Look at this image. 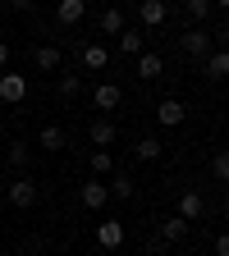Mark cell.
Returning <instances> with one entry per match:
<instances>
[{
	"mask_svg": "<svg viewBox=\"0 0 229 256\" xmlns=\"http://www.w3.org/2000/svg\"><path fill=\"white\" fill-rule=\"evenodd\" d=\"M96 242H101L106 252H115L124 242V224L119 220H101V224H96Z\"/></svg>",
	"mask_w": 229,
	"mask_h": 256,
	"instance_id": "277c9868",
	"label": "cell"
},
{
	"mask_svg": "<svg viewBox=\"0 0 229 256\" xmlns=\"http://www.w3.org/2000/svg\"><path fill=\"white\" fill-rule=\"evenodd\" d=\"M179 42H183V50H188L192 60H206V55L215 50V42H211V32H206V28H188Z\"/></svg>",
	"mask_w": 229,
	"mask_h": 256,
	"instance_id": "6da1fadb",
	"label": "cell"
},
{
	"mask_svg": "<svg viewBox=\"0 0 229 256\" xmlns=\"http://www.w3.org/2000/svg\"><path fill=\"white\" fill-rule=\"evenodd\" d=\"M160 238H170V242H179V238H188V224H183L179 215H170L165 224H160Z\"/></svg>",
	"mask_w": 229,
	"mask_h": 256,
	"instance_id": "d6986e66",
	"label": "cell"
},
{
	"mask_svg": "<svg viewBox=\"0 0 229 256\" xmlns=\"http://www.w3.org/2000/svg\"><path fill=\"white\" fill-rule=\"evenodd\" d=\"M183 224H192V220H202L206 215V197H202V192L197 188H192V192H183V197H179V210H174Z\"/></svg>",
	"mask_w": 229,
	"mask_h": 256,
	"instance_id": "7a4b0ae2",
	"label": "cell"
},
{
	"mask_svg": "<svg viewBox=\"0 0 229 256\" xmlns=\"http://www.w3.org/2000/svg\"><path fill=\"white\" fill-rule=\"evenodd\" d=\"M206 74L220 82V78H229V50H211L206 55Z\"/></svg>",
	"mask_w": 229,
	"mask_h": 256,
	"instance_id": "7c38bea8",
	"label": "cell"
},
{
	"mask_svg": "<svg viewBox=\"0 0 229 256\" xmlns=\"http://www.w3.org/2000/svg\"><path fill=\"white\" fill-rule=\"evenodd\" d=\"M101 32L119 37V32H124V10H101Z\"/></svg>",
	"mask_w": 229,
	"mask_h": 256,
	"instance_id": "e0dca14e",
	"label": "cell"
},
{
	"mask_svg": "<svg viewBox=\"0 0 229 256\" xmlns=\"http://www.w3.org/2000/svg\"><path fill=\"white\" fill-rule=\"evenodd\" d=\"M206 14H211V5H206V0H188V18H197V23H202Z\"/></svg>",
	"mask_w": 229,
	"mask_h": 256,
	"instance_id": "484cf974",
	"label": "cell"
},
{
	"mask_svg": "<svg viewBox=\"0 0 229 256\" xmlns=\"http://www.w3.org/2000/svg\"><path fill=\"white\" fill-rule=\"evenodd\" d=\"M215 256H229V234H220V238H215Z\"/></svg>",
	"mask_w": 229,
	"mask_h": 256,
	"instance_id": "83f0119b",
	"label": "cell"
},
{
	"mask_svg": "<svg viewBox=\"0 0 229 256\" xmlns=\"http://www.w3.org/2000/svg\"><path fill=\"white\" fill-rule=\"evenodd\" d=\"M10 165H28V142H10Z\"/></svg>",
	"mask_w": 229,
	"mask_h": 256,
	"instance_id": "d4e9b609",
	"label": "cell"
},
{
	"mask_svg": "<svg viewBox=\"0 0 229 256\" xmlns=\"http://www.w3.org/2000/svg\"><path fill=\"white\" fill-rule=\"evenodd\" d=\"M224 215H229V197H224Z\"/></svg>",
	"mask_w": 229,
	"mask_h": 256,
	"instance_id": "f546056e",
	"label": "cell"
},
{
	"mask_svg": "<svg viewBox=\"0 0 229 256\" xmlns=\"http://www.w3.org/2000/svg\"><path fill=\"white\" fill-rule=\"evenodd\" d=\"M83 14H87V5H83V0H60V5H55V18H60L64 28H74Z\"/></svg>",
	"mask_w": 229,
	"mask_h": 256,
	"instance_id": "9c48e42d",
	"label": "cell"
},
{
	"mask_svg": "<svg viewBox=\"0 0 229 256\" xmlns=\"http://www.w3.org/2000/svg\"><path fill=\"white\" fill-rule=\"evenodd\" d=\"M119 50H124V55H138V50H142V32H138V28L119 32Z\"/></svg>",
	"mask_w": 229,
	"mask_h": 256,
	"instance_id": "ffe728a7",
	"label": "cell"
},
{
	"mask_svg": "<svg viewBox=\"0 0 229 256\" xmlns=\"http://www.w3.org/2000/svg\"><path fill=\"white\" fill-rule=\"evenodd\" d=\"M32 64H37V69H60V50L55 46H37V50H32Z\"/></svg>",
	"mask_w": 229,
	"mask_h": 256,
	"instance_id": "5bb4252c",
	"label": "cell"
},
{
	"mask_svg": "<svg viewBox=\"0 0 229 256\" xmlns=\"http://www.w3.org/2000/svg\"><path fill=\"white\" fill-rule=\"evenodd\" d=\"M10 202H14V206H32V202H37V183L14 178V183H10Z\"/></svg>",
	"mask_w": 229,
	"mask_h": 256,
	"instance_id": "30bf717a",
	"label": "cell"
},
{
	"mask_svg": "<svg viewBox=\"0 0 229 256\" xmlns=\"http://www.w3.org/2000/svg\"><path fill=\"white\" fill-rule=\"evenodd\" d=\"M42 146H46V151H64V146H69V138H64V128L46 124V128H42Z\"/></svg>",
	"mask_w": 229,
	"mask_h": 256,
	"instance_id": "9a60e30c",
	"label": "cell"
},
{
	"mask_svg": "<svg viewBox=\"0 0 229 256\" xmlns=\"http://www.w3.org/2000/svg\"><path fill=\"white\" fill-rule=\"evenodd\" d=\"M5 60H10V46H5V42H0V69H5Z\"/></svg>",
	"mask_w": 229,
	"mask_h": 256,
	"instance_id": "f1b7e54d",
	"label": "cell"
},
{
	"mask_svg": "<svg viewBox=\"0 0 229 256\" xmlns=\"http://www.w3.org/2000/svg\"><path fill=\"white\" fill-rule=\"evenodd\" d=\"M106 188H110V197H119V202H128V197H133V178H128V174H115Z\"/></svg>",
	"mask_w": 229,
	"mask_h": 256,
	"instance_id": "ac0fdd59",
	"label": "cell"
},
{
	"mask_svg": "<svg viewBox=\"0 0 229 256\" xmlns=\"http://www.w3.org/2000/svg\"><path fill=\"white\" fill-rule=\"evenodd\" d=\"M211 178H215V183H229V151H220V156L211 160Z\"/></svg>",
	"mask_w": 229,
	"mask_h": 256,
	"instance_id": "603a6c76",
	"label": "cell"
},
{
	"mask_svg": "<svg viewBox=\"0 0 229 256\" xmlns=\"http://www.w3.org/2000/svg\"><path fill=\"white\" fill-rule=\"evenodd\" d=\"M83 64H87V69H106V64H110V50L101 42H87L83 46Z\"/></svg>",
	"mask_w": 229,
	"mask_h": 256,
	"instance_id": "8fae6325",
	"label": "cell"
},
{
	"mask_svg": "<svg viewBox=\"0 0 229 256\" xmlns=\"http://www.w3.org/2000/svg\"><path fill=\"white\" fill-rule=\"evenodd\" d=\"M78 92H83V78H78V74H64V78H60V96H64V101H74Z\"/></svg>",
	"mask_w": 229,
	"mask_h": 256,
	"instance_id": "7402d4cb",
	"label": "cell"
},
{
	"mask_svg": "<svg viewBox=\"0 0 229 256\" xmlns=\"http://www.w3.org/2000/svg\"><path fill=\"white\" fill-rule=\"evenodd\" d=\"M133 151H138V156H142V160H156V156H160V151H165V146H160V142H156V138H142V142H138V146H133Z\"/></svg>",
	"mask_w": 229,
	"mask_h": 256,
	"instance_id": "cb8c5ba5",
	"label": "cell"
},
{
	"mask_svg": "<svg viewBox=\"0 0 229 256\" xmlns=\"http://www.w3.org/2000/svg\"><path fill=\"white\" fill-rule=\"evenodd\" d=\"M211 42H220V46H224V50H229V23H220V28H215V32H211Z\"/></svg>",
	"mask_w": 229,
	"mask_h": 256,
	"instance_id": "4316f807",
	"label": "cell"
},
{
	"mask_svg": "<svg viewBox=\"0 0 229 256\" xmlns=\"http://www.w3.org/2000/svg\"><path fill=\"white\" fill-rule=\"evenodd\" d=\"M165 5H160V0H142V5H138V23H147V28H160V23H165Z\"/></svg>",
	"mask_w": 229,
	"mask_h": 256,
	"instance_id": "52a82bcc",
	"label": "cell"
},
{
	"mask_svg": "<svg viewBox=\"0 0 229 256\" xmlns=\"http://www.w3.org/2000/svg\"><path fill=\"white\" fill-rule=\"evenodd\" d=\"M106 202H110V188H106L101 178H92V183H83V206H87V210H101Z\"/></svg>",
	"mask_w": 229,
	"mask_h": 256,
	"instance_id": "5b68a950",
	"label": "cell"
},
{
	"mask_svg": "<svg viewBox=\"0 0 229 256\" xmlns=\"http://www.w3.org/2000/svg\"><path fill=\"white\" fill-rule=\"evenodd\" d=\"M23 96H28V78H23V74H0V101L19 106Z\"/></svg>",
	"mask_w": 229,
	"mask_h": 256,
	"instance_id": "3957f363",
	"label": "cell"
},
{
	"mask_svg": "<svg viewBox=\"0 0 229 256\" xmlns=\"http://www.w3.org/2000/svg\"><path fill=\"white\" fill-rule=\"evenodd\" d=\"M92 142H96V151H106V146L115 142V124H110V119H96V124H92Z\"/></svg>",
	"mask_w": 229,
	"mask_h": 256,
	"instance_id": "4fadbf2b",
	"label": "cell"
},
{
	"mask_svg": "<svg viewBox=\"0 0 229 256\" xmlns=\"http://www.w3.org/2000/svg\"><path fill=\"white\" fill-rule=\"evenodd\" d=\"M160 74H165L160 55H138V78H160Z\"/></svg>",
	"mask_w": 229,
	"mask_h": 256,
	"instance_id": "2e32d148",
	"label": "cell"
},
{
	"mask_svg": "<svg viewBox=\"0 0 229 256\" xmlns=\"http://www.w3.org/2000/svg\"><path fill=\"white\" fill-rule=\"evenodd\" d=\"M183 114H188V110H183V101H174V96H170V101H160V106H156V119L165 124V128L183 124Z\"/></svg>",
	"mask_w": 229,
	"mask_h": 256,
	"instance_id": "ba28073f",
	"label": "cell"
},
{
	"mask_svg": "<svg viewBox=\"0 0 229 256\" xmlns=\"http://www.w3.org/2000/svg\"><path fill=\"white\" fill-rule=\"evenodd\" d=\"M92 170H96V178L115 174V156H110V151H92Z\"/></svg>",
	"mask_w": 229,
	"mask_h": 256,
	"instance_id": "44dd1931",
	"label": "cell"
},
{
	"mask_svg": "<svg viewBox=\"0 0 229 256\" xmlns=\"http://www.w3.org/2000/svg\"><path fill=\"white\" fill-rule=\"evenodd\" d=\"M92 101H96V110H115V106L124 101V92H119L115 82H96V92H92Z\"/></svg>",
	"mask_w": 229,
	"mask_h": 256,
	"instance_id": "8992f818",
	"label": "cell"
}]
</instances>
